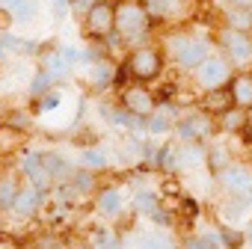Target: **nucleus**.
Listing matches in <instances>:
<instances>
[{"mask_svg": "<svg viewBox=\"0 0 252 249\" xmlns=\"http://www.w3.org/2000/svg\"><path fill=\"white\" fill-rule=\"evenodd\" d=\"M166 68V54L160 45H137L125 54L122 60V71H119V83L125 86V80H137V83H152L163 74Z\"/></svg>", "mask_w": 252, "mask_h": 249, "instance_id": "nucleus-1", "label": "nucleus"}, {"mask_svg": "<svg viewBox=\"0 0 252 249\" xmlns=\"http://www.w3.org/2000/svg\"><path fill=\"white\" fill-rule=\"evenodd\" d=\"M155 30V21L152 15L146 12V6L140 0H119V9H116V33L122 36V42L137 48V45H146L149 33Z\"/></svg>", "mask_w": 252, "mask_h": 249, "instance_id": "nucleus-2", "label": "nucleus"}, {"mask_svg": "<svg viewBox=\"0 0 252 249\" xmlns=\"http://www.w3.org/2000/svg\"><path fill=\"white\" fill-rule=\"evenodd\" d=\"M220 134V122L202 110H190V113H181L178 122H175V143H211L217 140Z\"/></svg>", "mask_w": 252, "mask_h": 249, "instance_id": "nucleus-3", "label": "nucleus"}, {"mask_svg": "<svg viewBox=\"0 0 252 249\" xmlns=\"http://www.w3.org/2000/svg\"><path fill=\"white\" fill-rule=\"evenodd\" d=\"M116 9H119V0H98V3L89 9V15L80 21L83 24V36L89 42H104L116 33Z\"/></svg>", "mask_w": 252, "mask_h": 249, "instance_id": "nucleus-4", "label": "nucleus"}, {"mask_svg": "<svg viewBox=\"0 0 252 249\" xmlns=\"http://www.w3.org/2000/svg\"><path fill=\"white\" fill-rule=\"evenodd\" d=\"M231 77H234V68H231V62L222 57V54H211L196 71H193V83H196V89H217V86H228L231 83Z\"/></svg>", "mask_w": 252, "mask_h": 249, "instance_id": "nucleus-5", "label": "nucleus"}, {"mask_svg": "<svg viewBox=\"0 0 252 249\" xmlns=\"http://www.w3.org/2000/svg\"><path fill=\"white\" fill-rule=\"evenodd\" d=\"M217 45L222 51V57L231 65H249L252 62V33H240L231 27H220L217 30Z\"/></svg>", "mask_w": 252, "mask_h": 249, "instance_id": "nucleus-6", "label": "nucleus"}, {"mask_svg": "<svg viewBox=\"0 0 252 249\" xmlns=\"http://www.w3.org/2000/svg\"><path fill=\"white\" fill-rule=\"evenodd\" d=\"M119 104L128 110V113L143 116V119H149V116L158 110L155 89H149L146 83H137V80H131V83H125V86H122V92H119Z\"/></svg>", "mask_w": 252, "mask_h": 249, "instance_id": "nucleus-7", "label": "nucleus"}, {"mask_svg": "<svg viewBox=\"0 0 252 249\" xmlns=\"http://www.w3.org/2000/svg\"><path fill=\"white\" fill-rule=\"evenodd\" d=\"M125 208H128V196H125V190L119 184H107L95 193V214L101 219L113 222L125 214Z\"/></svg>", "mask_w": 252, "mask_h": 249, "instance_id": "nucleus-8", "label": "nucleus"}, {"mask_svg": "<svg viewBox=\"0 0 252 249\" xmlns=\"http://www.w3.org/2000/svg\"><path fill=\"white\" fill-rule=\"evenodd\" d=\"M217 184L222 187V193L228 196H249L252 190V169L246 163H228L220 175H217Z\"/></svg>", "mask_w": 252, "mask_h": 249, "instance_id": "nucleus-9", "label": "nucleus"}, {"mask_svg": "<svg viewBox=\"0 0 252 249\" xmlns=\"http://www.w3.org/2000/svg\"><path fill=\"white\" fill-rule=\"evenodd\" d=\"M211 57V42L205 39V36H190V42L172 57L175 60V65H178V71H184V74H193L205 60Z\"/></svg>", "mask_w": 252, "mask_h": 249, "instance_id": "nucleus-10", "label": "nucleus"}, {"mask_svg": "<svg viewBox=\"0 0 252 249\" xmlns=\"http://www.w3.org/2000/svg\"><path fill=\"white\" fill-rule=\"evenodd\" d=\"M119 71H122V65L107 54V57H98V60H92V62L86 65V80H89L92 89L104 92V89H110L113 83H119Z\"/></svg>", "mask_w": 252, "mask_h": 249, "instance_id": "nucleus-11", "label": "nucleus"}, {"mask_svg": "<svg viewBox=\"0 0 252 249\" xmlns=\"http://www.w3.org/2000/svg\"><path fill=\"white\" fill-rule=\"evenodd\" d=\"M231 107H237V104H234V95H231V86L205 89V92H199V98H196V110H202V113H208V116H214V119L225 116Z\"/></svg>", "mask_w": 252, "mask_h": 249, "instance_id": "nucleus-12", "label": "nucleus"}, {"mask_svg": "<svg viewBox=\"0 0 252 249\" xmlns=\"http://www.w3.org/2000/svg\"><path fill=\"white\" fill-rule=\"evenodd\" d=\"M18 172H21L24 184H33V187H39V190H45V193L54 190V181H51V175H48V169H45V163H42V152H24Z\"/></svg>", "mask_w": 252, "mask_h": 249, "instance_id": "nucleus-13", "label": "nucleus"}, {"mask_svg": "<svg viewBox=\"0 0 252 249\" xmlns=\"http://www.w3.org/2000/svg\"><path fill=\"white\" fill-rule=\"evenodd\" d=\"M48 196H51V193H45V190H39V187H33V184H21L18 199H15V205H12V214L21 217V219H30V217H36V214L45 211Z\"/></svg>", "mask_w": 252, "mask_h": 249, "instance_id": "nucleus-14", "label": "nucleus"}, {"mask_svg": "<svg viewBox=\"0 0 252 249\" xmlns=\"http://www.w3.org/2000/svg\"><path fill=\"white\" fill-rule=\"evenodd\" d=\"M208 160V143H178L175 149V175L202 169Z\"/></svg>", "mask_w": 252, "mask_h": 249, "instance_id": "nucleus-15", "label": "nucleus"}, {"mask_svg": "<svg viewBox=\"0 0 252 249\" xmlns=\"http://www.w3.org/2000/svg\"><path fill=\"white\" fill-rule=\"evenodd\" d=\"M39 68L42 71H48L51 77H54V83L57 86H63L68 77H71V65H68V60L60 54V45H54V48H48V51H42V57H39Z\"/></svg>", "mask_w": 252, "mask_h": 249, "instance_id": "nucleus-16", "label": "nucleus"}, {"mask_svg": "<svg viewBox=\"0 0 252 249\" xmlns=\"http://www.w3.org/2000/svg\"><path fill=\"white\" fill-rule=\"evenodd\" d=\"M181 113H175V107H158L149 119H146V137L158 140V137H169L175 134V122Z\"/></svg>", "mask_w": 252, "mask_h": 249, "instance_id": "nucleus-17", "label": "nucleus"}, {"mask_svg": "<svg viewBox=\"0 0 252 249\" xmlns=\"http://www.w3.org/2000/svg\"><path fill=\"white\" fill-rule=\"evenodd\" d=\"M217 211H220V225H231V222H240V219H246V211H252V202H249V196H228L225 193V199L217 205Z\"/></svg>", "mask_w": 252, "mask_h": 249, "instance_id": "nucleus-18", "label": "nucleus"}, {"mask_svg": "<svg viewBox=\"0 0 252 249\" xmlns=\"http://www.w3.org/2000/svg\"><path fill=\"white\" fill-rule=\"evenodd\" d=\"M42 163H45V169H48V175H51L54 187H57V184H63V181H68V178L74 175V169H77V166H71L60 152H42Z\"/></svg>", "mask_w": 252, "mask_h": 249, "instance_id": "nucleus-19", "label": "nucleus"}, {"mask_svg": "<svg viewBox=\"0 0 252 249\" xmlns=\"http://www.w3.org/2000/svg\"><path fill=\"white\" fill-rule=\"evenodd\" d=\"M160 208V193L155 187H137L131 193V211L140 217H152Z\"/></svg>", "mask_w": 252, "mask_h": 249, "instance_id": "nucleus-20", "label": "nucleus"}, {"mask_svg": "<svg viewBox=\"0 0 252 249\" xmlns=\"http://www.w3.org/2000/svg\"><path fill=\"white\" fill-rule=\"evenodd\" d=\"M228 163H234V160H231L228 146H225L222 140H211V143H208V160H205V169L217 178V175H220Z\"/></svg>", "mask_w": 252, "mask_h": 249, "instance_id": "nucleus-21", "label": "nucleus"}, {"mask_svg": "<svg viewBox=\"0 0 252 249\" xmlns=\"http://www.w3.org/2000/svg\"><path fill=\"white\" fill-rule=\"evenodd\" d=\"M77 166H80V169H89V172H104V169H110V155H107V149H101V146L80 149Z\"/></svg>", "mask_w": 252, "mask_h": 249, "instance_id": "nucleus-22", "label": "nucleus"}, {"mask_svg": "<svg viewBox=\"0 0 252 249\" xmlns=\"http://www.w3.org/2000/svg\"><path fill=\"white\" fill-rule=\"evenodd\" d=\"M86 243L92 249H122V234L110 225H95V228H89Z\"/></svg>", "mask_w": 252, "mask_h": 249, "instance_id": "nucleus-23", "label": "nucleus"}, {"mask_svg": "<svg viewBox=\"0 0 252 249\" xmlns=\"http://www.w3.org/2000/svg\"><path fill=\"white\" fill-rule=\"evenodd\" d=\"M228 86H231L234 104H237L240 110H249V107H252V71H237Z\"/></svg>", "mask_w": 252, "mask_h": 249, "instance_id": "nucleus-24", "label": "nucleus"}, {"mask_svg": "<svg viewBox=\"0 0 252 249\" xmlns=\"http://www.w3.org/2000/svg\"><path fill=\"white\" fill-rule=\"evenodd\" d=\"M222 27L240 30V33H252V9H240V6H222Z\"/></svg>", "mask_w": 252, "mask_h": 249, "instance_id": "nucleus-25", "label": "nucleus"}, {"mask_svg": "<svg viewBox=\"0 0 252 249\" xmlns=\"http://www.w3.org/2000/svg\"><path fill=\"white\" fill-rule=\"evenodd\" d=\"M24 143H27V134H24V131L9 128V124L0 122V157L21 152V149H24Z\"/></svg>", "mask_w": 252, "mask_h": 249, "instance_id": "nucleus-26", "label": "nucleus"}, {"mask_svg": "<svg viewBox=\"0 0 252 249\" xmlns=\"http://www.w3.org/2000/svg\"><path fill=\"white\" fill-rule=\"evenodd\" d=\"M18 190H21V181L15 175H3L0 178V214H12V205L18 199Z\"/></svg>", "mask_w": 252, "mask_h": 249, "instance_id": "nucleus-27", "label": "nucleus"}, {"mask_svg": "<svg viewBox=\"0 0 252 249\" xmlns=\"http://www.w3.org/2000/svg\"><path fill=\"white\" fill-rule=\"evenodd\" d=\"M39 0H18V3L12 6V9H6V15H9V21H15V24H33L36 18H39Z\"/></svg>", "mask_w": 252, "mask_h": 249, "instance_id": "nucleus-28", "label": "nucleus"}, {"mask_svg": "<svg viewBox=\"0 0 252 249\" xmlns=\"http://www.w3.org/2000/svg\"><path fill=\"white\" fill-rule=\"evenodd\" d=\"M217 122H220V134H240V131L246 128V110L231 107V110H228L225 116H220Z\"/></svg>", "mask_w": 252, "mask_h": 249, "instance_id": "nucleus-29", "label": "nucleus"}, {"mask_svg": "<svg viewBox=\"0 0 252 249\" xmlns=\"http://www.w3.org/2000/svg\"><path fill=\"white\" fill-rule=\"evenodd\" d=\"M68 184L74 187V193L77 196H83V193H92L95 187H98V172H89V169H74V175L68 178Z\"/></svg>", "mask_w": 252, "mask_h": 249, "instance_id": "nucleus-30", "label": "nucleus"}, {"mask_svg": "<svg viewBox=\"0 0 252 249\" xmlns=\"http://www.w3.org/2000/svg\"><path fill=\"white\" fill-rule=\"evenodd\" d=\"M3 124H9V128H18V131H30L33 124H36V113H30V110H9L6 113V119H3Z\"/></svg>", "mask_w": 252, "mask_h": 249, "instance_id": "nucleus-31", "label": "nucleus"}, {"mask_svg": "<svg viewBox=\"0 0 252 249\" xmlns=\"http://www.w3.org/2000/svg\"><path fill=\"white\" fill-rule=\"evenodd\" d=\"M220 246L222 249H243L246 246V231L234 225H220Z\"/></svg>", "mask_w": 252, "mask_h": 249, "instance_id": "nucleus-32", "label": "nucleus"}, {"mask_svg": "<svg viewBox=\"0 0 252 249\" xmlns=\"http://www.w3.org/2000/svg\"><path fill=\"white\" fill-rule=\"evenodd\" d=\"M54 86H57V83H54V77H51L48 71L36 68V74H33V80H30V95H33V101H36V98H42V95H48Z\"/></svg>", "mask_w": 252, "mask_h": 249, "instance_id": "nucleus-33", "label": "nucleus"}, {"mask_svg": "<svg viewBox=\"0 0 252 249\" xmlns=\"http://www.w3.org/2000/svg\"><path fill=\"white\" fill-rule=\"evenodd\" d=\"M140 249H178V243L169 234H146Z\"/></svg>", "mask_w": 252, "mask_h": 249, "instance_id": "nucleus-34", "label": "nucleus"}, {"mask_svg": "<svg viewBox=\"0 0 252 249\" xmlns=\"http://www.w3.org/2000/svg\"><path fill=\"white\" fill-rule=\"evenodd\" d=\"M146 6V12L152 15V21H166V12H169V0H140Z\"/></svg>", "mask_w": 252, "mask_h": 249, "instance_id": "nucleus-35", "label": "nucleus"}, {"mask_svg": "<svg viewBox=\"0 0 252 249\" xmlns=\"http://www.w3.org/2000/svg\"><path fill=\"white\" fill-rule=\"evenodd\" d=\"M21 36H15V33H9V30H0V48H3L6 54H21Z\"/></svg>", "mask_w": 252, "mask_h": 249, "instance_id": "nucleus-36", "label": "nucleus"}, {"mask_svg": "<svg viewBox=\"0 0 252 249\" xmlns=\"http://www.w3.org/2000/svg\"><path fill=\"white\" fill-rule=\"evenodd\" d=\"M178 249H217L205 234H187L181 243H178Z\"/></svg>", "mask_w": 252, "mask_h": 249, "instance_id": "nucleus-37", "label": "nucleus"}, {"mask_svg": "<svg viewBox=\"0 0 252 249\" xmlns=\"http://www.w3.org/2000/svg\"><path fill=\"white\" fill-rule=\"evenodd\" d=\"M65 15H71V0H51V18L63 21Z\"/></svg>", "mask_w": 252, "mask_h": 249, "instance_id": "nucleus-38", "label": "nucleus"}, {"mask_svg": "<svg viewBox=\"0 0 252 249\" xmlns=\"http://www.w3.org/2000/svg\"><path fill=\"white\" fill-rule=\"evenodd\" d=\"M95 3H98V0H71V15L83 21V18L89 15V9H92Z\"/></svg>", "mask_w": 252, "mask_h": 249, "instance_id": "nucleus-39", "label": "nucleus"}, {"mask_svg": "<svg viewBox=\"0 0 252 249\" xmlns=\"http://www.w3.org/2000/svg\"><path fill=\"white\" fill-rule=\"evenodd\" d=\"M42 42L39 39H24L21 42V57H42Z\"/></svg>", "mask_w": 252, "mask_h": 249, "instance_id": "nucleus-40", "label": "nucleus"}, {"mask_svg": "<svg viewBox=\"0 0 252 249\" xmlns=\"http://www.w3.org/2000/svg\"><path fill=\"white\" fill-rule=\"evenodd\" d=\"M231 6H240V9H252V0H228Z\"/></svg>", "mask_w": 252, "mask_h": 249, "instance_id": "nucleus-41", "label": "nucleus"}, {"mask_svg": "<svg viewBox=\"0 0 252 249\" xmlns=\"http://www.w3.org/2000/svg\"><path fill=\"white\" fill-rule=\"evenodd\" d=\"M0 249H21L15 240H0Z\"/></svg>", "mask_w": 252, "mask_h": 249, "instance_id": "nucleus-42", "label": "nucleus"}, {"mask_svg": "<svg viewBox=\"0 0 252 249\" xmlns=\"http://www.w3.org/2000/svg\"><path fill=\"white\" fill-rule=\"evenodd\" d=\"M15 3H18V0H0V9H3V12H6V9H12Z\"/></svg>", "mask_w": 252, "mask_h": 249, "instance_id": "nucleus-43", "label": "nucleus"}, {"mask_svg": "<svg viewBox=\"0 0 252 249\" xmlns=\"http://www.w3.org/2000/svg\"><path fill=\"white\" fill-rule=\"evenodd\" d=\"M246 128H249V131H252V107H249V110H246Z\"/></svg>", "mask_w": 252, "mask_h": 249, "instance_id": "nucleus-44", "label": "nucleus"}, {"mask_svg": "<svg viewBox=\"0 0 252 249\" xmlns=\"http://www.w3.org/2000/svg\"><path fill=\"white\" fill-rule=\"evenodd\" d=\"M246 243H249V249H252V222H249V228H246Z\"/></svg>", "mask_w": 252, "mask_h": 249, "instance_id": "nucleus-45", "label": "nucleus"}, {"mask_svg": "<svg viewBox=\"0 0 252 249\" xmlns=\"http://www.w3.org/2000/svg\"><path fill=\"white\" fill-rule=\"evenodd\" d=\"M48 249H68V246H65V243H51Z\"/></svg>", "mask_w": 252, "mask_h": 249, "instance_id": "nucleus-46", "label": "nucleus"}, {"mask_svg": "<svg viewBox=\"0 0 252 249\" xmlns=\"http://www.w3.org/2000/svg\"><path fill=\"white\" fill-rule=\"evenodd\" d=\"M74 249H92V246H89V243H86V240H83V243H77V246H74Z\"/></svg>", "mask_w": 252, "mask_h": 249, "instance_id": "nucleus-47", "label": "nucleus"}, {"mask_svg": "<svg viewBox=\"0 0 252 249\" xmlns=\"http://www.w3.org/2000/svg\"><path fill=\"white\" fill-rule=\"evenodd\" d=\"M3 107H6V104H3V98H0V113H3Z\"/></svg>", "mask_w": 252, "mask_h": 249, "instance_id": "nucleus-48", "label": "nucleus"}, {"mask_svg": "<svg viewBox=\"0 0 252 249\" xmlns=\"http://www.w3.org/2000/svg\"><path fill=\"white\" fill-rule=\"evenodd\" d=\"M3 175H6V169H3V166H0V178H3Z\"/></svg>", "mask_w": 252, "mask_h": 249, "instance_id": "nucleus-49", "label": "nucleus"}, {"mask_svg": "<svg viewBox=\"0 0 252 249\" xmlns=\"http://www.w3.org/2000/svg\"><path fill=\"white\" fill-rule=\"evenodd\" d=\"M249 202H252V190H249Z\"/></svg>", "mask_w": 252, "mask_h": 249, "instance_id": "nucleus-50", "label": "nucleus"}, {"mask_svg": "<svg viewBox=\"0 0 252 249\" xmlns=\"http://www.w3.org/2000/svg\"><path fill=\"white\" fill-rule=\"evenodd\" d=\"M243 249H246V246H243Z\"/></svg>", "mask_w": 252, "mask_h": 249, "instance_id": "nucleus-51", "label": "nucleus"}]
</instances>
